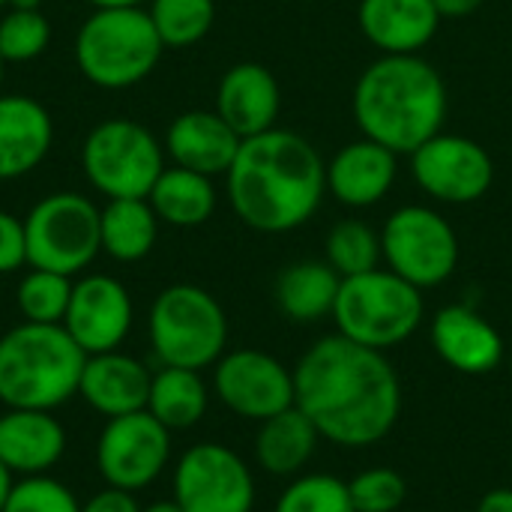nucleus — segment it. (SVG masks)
I'll return each mask as SVG.
<instances>
[{"label": "nucleus", "mask_w": 512, "mask_h": 512, "mask_svg": "<svg viewBox=\"0 0 512 512\" xmlns=\"http://www.w3.org/2000/svg\"><path fill=\"white\" fill-rule=\"evenodd\" d=\"M294 405L330 444L363 450L384 441L402 414V384L384 351L318 339L294 369Z\"/></svg>", "instance_id": "1"}, {"label": "nucleus", "mask_w": 512, "mask_h": 512, "mask_svg": "<svg viewBox=\"0 0 512 512\" xmlns=\"http://www.w3.org/2000/svg\"><path fill=\"white\" fill-rule=\"evenodd\" d=\"M225 177L234 213L261 234L306 225L327 192V165L318 150L303 135L276 126L243 138Z\"/></svg>", "instance_id": "2"}, {"label": "nucleus", "mask_w": 512, "mask_h": 512, "mask_svg": "<svg viewBox=\"0 0 512 512\" xmlns=\"http://www.w3.org/2000/svg\"><path fill=\"white\" fill-rule=\"evenodd\" d=\"M351 105L363 138L396 156H411L441 132L447 87L441 72L420 54H384L357 78Z\"/></svg>", "instance_id": "3"}, {"label": "nucleus", "mask_w": 512, "mask_h": 512, "mask_svg": "<svg viewBox=\"0 0 512 512\" xmlns=\"http://www.w3.org/2000/svg\"><path fill=\"white\" fill-rule=\"evenodd\" d=\"M87 354L63 324H18L0 336V402L54 411L78 396Z\"/></svg>", "instance_id": "4"}, {"label": "nucleus", "mask_w": 512, "mask_h": 512, "mask_svg": "<svg viewBox=\"0 0 512 512\" xmlns=\"http://www.w3.org/2000/svg\"><path fill=\"white\" fill-rule=\"evenodd\" d=\"M165 45L153 27L150 12L96 9L75 36V60L87 81L96 87H132L153 72Z\"/></svg>", "instance_id": "5"}, {"label": "nucleus", "mask_w": 512, "mask_h": 512, "mask_svg": "<svg viewBox=\"0 0 512 512\" xmlns=\"http://www.w3.org/2000/svg\"><path fill=\"white\" fill-rule=\"evenodd\" d=\"M333 321L339 333L375 351L402 345L423 324V294L393 270L342 279Z\"/></svg>", "instance_id": "6"}, {"label": "nucleus", "mask_w": 512, "mask_h": 512, "mask_svg": "<svg viewBox=\"0 0 512 512\" xmlns=\"http://www.w3.org/2000/svg\"><path fill=\"white\" fill-rule=\"evenodd\" d=\"M147 330L162 366L195 372L219 363L228 342V318L219 300L198 285L165 288L150 306Z\"/></svg>", "instance_id": "7"}, {"label": "nucleus", "mask_w": 512, "mask_h": 512, "mask_svg": "<svg viewBox=\"0 0 512 512\" xmlns=\"http://www.w3.org/2000/svg\"><path fill=\"white\" fill-rule=\"evenodd\" d=\"M84 177L111 198H147L165 171L162 144L135 120H102L81 147Z\"/></svg>", "instance_id": "8"}, {"label": "nucleus", "mask_w": 512, "mask_h": 512, "mask_svg": "<svg viewBox=\"0 0 512 512\" xmlns=\"http://www.w3.org/2000/svg\"><path fill=\"white\" fill-rule=\"evenodd\" d=\"M27 264L63 276L81 273L102 252L99 207L78 192L42 198L24 219Z\"/></svg>", "instance_id": "9"}, {"label": "nucleus", "mask_w": 512, "mask_h": 512, "mask_svg": "<svg viewBox=\"0 0 512 512\" xmlns=\"http://www.w3.org/2000/svg\"><path fill=\"white\" fill-rule=\"evenodd\" d=\"M384 261L414 288H435L456 273L459 237L453 225L429 207H399L381 231Z\"/></svg>", "instance_id": "10"}, {"label": "nucleus", "mask_w": 512, "mask_h": 512, "mask_svg": "<svg viewBox=\"0 0 512 512\" xmlns=\"http://www.w3.org/2000/svg\"><path fill=\"white\" fill-rule=\"evenodd\" d=\"M171 459V432L144 408L111 417L96 441L102 480L123 492H141L162 477Z\"/></svg>", "instance_id": "11"}, {"label": "nucleus", "mask_w": 512, "mask_h": 512, "mask_svg": "<svg viewBox=\"0 0 512 512\" xmlns=\"http://www.w3.org/2000/svg\"><path fill=\"white\" fill-rule=\"evenodd\" d=\"M174 501L183 512H252L255 480L225 444H195L174 468Z\"/></svg>", "instance_id": "12"}, {"label": "nucleus", "mask_w": 512, "mask_h": 512, "mask_svg": "<svg viewBox=\"0 0 512 512\" xmlns=\"http://www.w3.org/2000/svg\"><path fill=\"white\" fill-rule=\"evenodd\" d=\"M411 174L417 186L444 204L480 201L495 180V162L483 144L462 135L438 132L411 153Z\"/></svg>", "instance_id": "13"}, {"label": "nucleus", "mask_w": 512, "mask_h": 512, "mask_svg": "<svg viewBox=\"0 0 512 512\" xmlns=\"http://www.w3.org/2000/svg\"><path fill=\"white\" fill-rule=\"evenodd\" d=\"M213 390L237 417L264 423L294 405V372L285 369L273 354L240 348L219 357Z\"/></svg>", "instance_id": "14"}, {"label": "nucleus", "mask_w": 512, "mask_h": 512, "mask_svg": "<svg viewBox=\"0 0 512 512\" xmlns=\"http://www.w3.org/2000/svg\"><path fill=\"white\" fill-rule=\"evenodd\" d=\"M63 327L87 357L117 351L132 330V297L114 276H84L72 285Z\"/></svg>", "instance_id": "15"}, {"label": "nucleus", "mask_w": 512, "mask_h": 512, "mask_svg": "<svg viewBox=\"0 0 512 512\" xmlns=\"http://www.w3.org/2000/svg\"><path fill=\"white\" fill-rule=\"evenodd\" d=\"M66 453V429L51 411L6 408L0 414V462L12 477L48 474Z\"/></svg>", "instance_id": "16"}, {"label": "nucleus", "mask_w": 512, "mask_h": 512, "mask_svg": "<svg viewBox=\"0 0 512 512\" xmlns=\"http://www.w3.org/2000/svg\"><path fill=\"white\" fill-rule=\"evenodd\" d=\"M432 348L456 372L486 375L504 360L501 333L471 306H447L432 321Z\"/></svg>", "instance_id": "17"}, {"label": "nucleus", "mask_w": 512, "mask_h": 512, "mask_svg": "<svg viewBox=\"0 0 512 512\" xmlns=\"http://www.w3.org/2000/svg\"><path fill=\"white\" fill-rule=\"evenodd\" d=\"M153 375L147 366L129 354L105 351L90 354L78 381V396L102 417H123L147 408Z\"/></svg>", "instance_id": "18"}, {"label": "nucleus", "mask_w": 512, "mask_h": 512, "mask_svg": "<svg viewBox=\"0 0 512 512\" xmlns=\"http://www.w3.org/2000/svg\"><path fill=\"white\" fill-rule=\"evenodd\" d=\"M279 84L273 72L261 63H237L231 66L216 93V114L240 135L252 138L276 126L279 117Z\"/></svg>", "instance_id": "19"}, {"label": "nucleus", "mask_w": 512, "mask_h": 512, "mask_svg": "<svg viewBox=\"0 0 512 512\" xmlns=\"http://www.w3.org/2000/svg\"><path fill=\"white\" fill-rule=\"evenodd\" d=\"M240 144L243 138L216 111H186L168 126L165 135V147L174 165L204 177L228 174Z\"/></svg>", "instance_id": "20"}, {"label": "nucleus", "mask_w": 512, "mask_h": 512, "mask_svg": "<svg viewBox=\"0 0 512 512\" xmlns=\"http://www.w3.org/2000/svg\"><path fill=\"white\" fill-rule=\"evenodd\" d=\"M396 183V153L360 138L342 147L327 165V192L345 207H372Z\"/></svg>", "instance_id": "21"}, {"label": "nucleus", "mask_w": 512, "mask_h": 512, "mask_svg": "<svg viewBox=\"0 0 512 512\" xmlns=\"http://www.w3.org/2000/svg\"><path fill=\"white\" fill-rule=\"evenodd\" d=\"M357 24L384 54H417L438 33L441 15L432 0H360Z\"/></svg>", "instance_id": "22"}, {"label": "nucleus", "mask_w": 512, "mask_h": 512, "mask_svg": "<svg viewBox=\"0 0 512 512\" xmlns=\"http://www.w3.org/2000/svg\"><path fill=\"white\" fill-rule=\"evenodd\" d=\"M54 126L42 102L0 96V180L30 174L51 150Z\"/></svg>", "instance_id": "23"}, {"label": "nucleus", "mask_w": 512, "mask_h": 512, "mask_svg": "<svg viewBox=\"0 0 512 512\" xmlns=\"http://www.w3.org/2000/svg\"><path fill=\"white\" fill-rule=\"evenodd\" d=\"M318 441L321 435L315 423L297 405H291L261 423L255 438V459L273 477H294L309 465Z\"/></svg>", "instance_id": "24"}, {"label": "nucleus", "mask_w": 512, "mask_h": 512, "mask_svg": "<svg viewBox=\"0 0 512 512\" xmlns=\"http://www.w3.org/2000/svg\"><path fill=\"white\" fill-rule=\"evenodd\" d=\"M342 288V276L324 261H300L279 273L276 279V303L279 309L297 321L312 324L324 315H333L336 297Z\"/></svg>", "instance_id": "25"}, {"label": "nucleus", "mask_w": 512, "mask_h": 512, "mask_svg": "<svg viewBox=\"0 0 512 512\" xmlns=\"http://www.w3.org/2000/svg\"><path fill=\"white\" fill-rule=\"evenodd\" d=\"M147 201L162 222L177 225V228H195L213 216L216 189H213L210 177L174 165L159 174Z\"/></svg>", "instance_id": "26"}, {"label": "nucleus", "mask_w": 512, "mask_h": 512, "mask_svg": "<svg viewBox=\"0 0 512 512\" xmlns=\"http://www.w3.org/2000/svg\"><path fill=\"white\" fill-rule=\"evenodd\" d=\"M159 234V216L153 213L147 198H111L105 210H99V237L102 252L114 261L132 264L150 255Z\"/></svg>", "instance_id": "27"}, {"label": "nucleus", "mask_w": 512, "mask_h": 512, "mask_svg": "<svg viewBox=\"0 0 512 512\" xmlns=\"http://www.w3.org/2000/svg\"><path fill=\"white\" fill-rule=\"evenodd\" d=\"M207 402H210L207 384L195 369L162 366L150 381L147 411L168 432H183L198 426L201 417L207 414Z\"/></svg>", "instance_id": "28"}, {"label": "nucleus", "mask_w": 512, "mask_h": 512, "mask_svg": "<svg viewBox=\"0 0 512 512\" xmlns=\"http://www.w3.org/2000/svg\"><path fill=\"white\" fill-rule=\"evenodd\" d=\"M381 258V234L360 219H342L327 234V264L342 279L378 270Z\"/></svg>", "instance_id": "29"}, {"label": "nucleus", "mask_w": 512, "mask_h": 512, "mask_svg": "<svg viewBox=\"0 0 512 512\" xmlns=\"http://www.w3.org/2000/svg\"><path fill=\"white\" fill-rule=\"evenodd\" d=\"M153 27L165 48H186L201 42L216 18L213 0H153Z\"/></svg>", "instance_id": "30"}, {"label": "nucleus", "mask_w": 512, "mask_h": 512, "mask_svg": "<svg viewBox=\"0 0 512 512\" xmlns=\"http://www.w3.org/2000/svg\"><path fill=\"white\" fill-rule=\"evenodd\" d=\"M69 279L72 276L30 267V273L21 279L18 294H15L24 321H30V324H63L66 309H69V297H72Z\"/></svg>", "instance_id": "31"}, {"label": "nucleus", "mask_w": 512, "mask_h": 512, "mask_svg": "<svg viewBox=\"0 0 512 512\" xmlns=\"http://www.w3.org/2000/svg\"><path fill=\"white\" fill-rule=\"evenodd\" d=\"M276 512H354V504L345 480L333 474H306L282 492Z\"/></svg>", "instance_id": "32"}, {"label": "nucleus", "mask_w": 512, "mask_h": 512, "mask_svg": "<svg viewBox=\"0 0 512 512\" xmlns=\"http://www.w3.org/2000/svg\"><path fill=\"white\" fill-rule=\"evenodd\" d=\"M51 24L39 9H12L0 18V57L9 63H27L48 48Z\"/></svg>", "instance_id": "33"}, {"label": "nucleus", "mask_w": 512, "mask_h": 512, "mask_svg": "<svg viewBox=\"0 0 512 512\" xmlns=\"http://www.w3.org/2000/svg\"><path fill=\"white\" fill-rule=\"evenodd\" d=\"M3 512H81V504L60 480L36 474L12 483Z\"/></svg>", "instance_id": "34"}, {"label": "nucleus", "mask_w": 512, "mask_h": 512, "mask_svg": "<svg viewBox=\"0 0 512 512\" xmlns=\"http://www.w3.org/2000/svg\"><path fill=\"white\" fill-rule=\"evenodd\" d=\"M354 512H396L402 507L408 486L393 468H369L348 483Z\"/></svg>", "instance_id": "35"}, {"label": "nucleus", "mask_w": 512, "mask_h": 512, "mask_svg": "<svg viewBox=\"0 0 512 512\" xmlns=\"http://www.w3.org/2000/svg\"><path fill=\"white\" fill-rule=\"evenodd\" d=\"M21 264H27V234L24 222L12 213L0 210V276L15 273Z\"/></svg>", "instance_id": "36"}, {"label": "nucleus", "mask_w": 512, "mask_h": 512, "mask_svg": "<svg viewBox=\"0 0 512 512\" xmlns=\"http://www.w3.org/2000/svg\"><path fill=\"white\" fill-rule=\"evenodd\" d=\"M81 512H141L135 492H123V489H102L99 495H93L87 504H81Z\"/></svg>", "instance_id": "37"}, {"label": "nucleus", "mask_w": 512, "mask_h": 512, "mask_svg": "<svg viewBox=\"0 0 512 512\" xmlns=\"http://www.w3.org/2000/svg\"><path fill=\"white\" fill-rule=\"evenodd\" d=\"M441 18H465L483 6V0H432Z\"/></svg>", "instance_id": "38"}, {"label": "nucleus", "mask_w": 512, "mask_h": 512, "mask_svg": "<svg viewBox=\"0 0 512 512\" xmlns=\"http://www.w3.org/2000/svg\"><path fill=\"white\" fill-rule=\"evenodd\" d=\"M477 512H512V489H492L477 504Z\"/></svg>", "instance_id": "39"}, {"label": "nucleus", "mask_w": 512, "mask_h": 512, "mask_svg": "<svg viewBox=\"0 0 512 512\" xmlns=\"http://www.w3.org/2000/svg\"><path fill=\"white\" fill-rule=\"evenodd\" d=\"M12 483H15L12 471L0 462V512L6 507V498H9V492H12Z\"/></svg>", "instance_id": "40"}, {"label": "nucleus", "mask_w": 512, "mask_h": 512, "mask_svg": "<svg viewBox=\"0 0 512 512\" xmlns=\"http://www.w3.org/2000/svg\"><path fill=\"white\" fill-rule=\"evenodd\" d=\"M93 9H129V6H141L144 0H87Z\"/></svg>", "instance_id": "41"}, {"label": "nucleus", "mask_w": 512, "mask_h": 512, "mask_svg": "<svg viewBox=\"0 0 512 512\" xmlns=\"http://www.w3.org/2000/svg\"><path fill=\"white\" fill-rule=\"evenodd\" d=\"M141 512H183V507L171 498V501H156V504H150V507H144Z\"/></svg>", "instance_id": "42"}, {"label": "nucleus", "mask_w": 512, "mask_h": 512, "mask_svg": "<svg viewBox=\"0 0 512 512\" xmlns=\"http://www.w3.org/2000/svg\"><path fill=\"white\" fill-rule=\"evenodd\" d=\"M39 3L42 0H9L12 9H39Z\"/></svg>", "instance_id": "43"}, {"label": "nucleus", "mask_w": 512, "mask_h": 512, "mask_svg": "<svg viewBox=\"0 0 512 512\" xmlns=\"http://www.w3.org/2000/svg\"><path fill=\"white\" fill-rule=\"evenodd\" d=\"M3 63H6V60L0 57V84H3Z\"/></svg>", "instance_id": "44"}, {"label": "nucleus", "mask_w": 512, "mask_h": 512, "mask_svg": "<svg viewBox=\"0 0 512 512\" xmlns=\"http://www.w3.org/2000/svg\"><path fill=\"white\" fill-rule=\"evenodd\" d=\"M6 3H9V0H0V6H6Z\"/></svg>", "instance_id": "45"}, {"label": "nucleus", "mask_w": 512, "mask_h": 512, "mask_svg": "<svg viewBox=\"0 0 512 512\" xmlns=\"http://www.w3.org/2000/svg\"><path fill=\"white\" fill-rule=\"evenodd\" d=\"M510 369H512V360H510Z\"/></svg>", "instance_id": "46"}]
</instances>
